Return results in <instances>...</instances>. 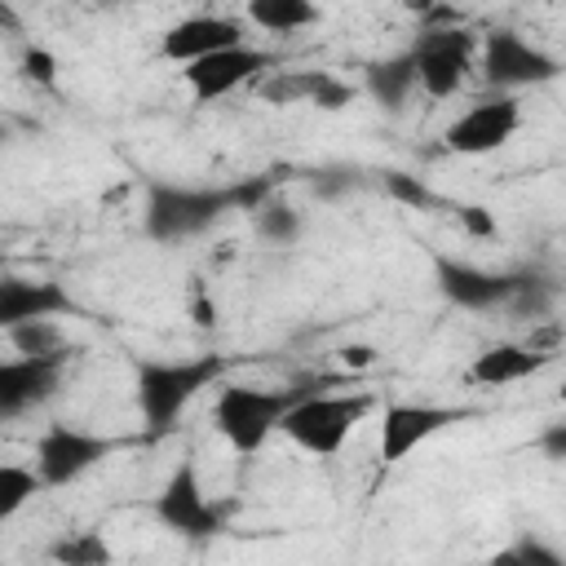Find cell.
I'll list each match as a JSON object with an SVG mask.
<instances>
[{"label":"cell","instance_id":"cell-1","mask_svg":"<svg viewBox=\"0 0 566 566\" xmlns=\"http://www.w3.org/2000/svg\"><path fill=\"white\" fill-rule=\"evenodd\" d=\"M226 358L221 354H199V358H177V363H137V411L150 429V438H164L177 429L181 411L221 380Z\"/></svg>","mask_w":566,"mask_h":566},{"label":"cell","instance_id":"cell-2","mask_svg":"<svg viewBox=\"0 0 566 566\" xmlns=\"http://www.w3.org/2000/svg\"><path fill=\"white\" fill-rule=\"evenodd\" d=\"M234 208V186H181V181H150L142 230L155 243H181L212 230Z\"/></svg>","mask_w":566,"mask_h":566},{"label":"cell","instance_id":"cell-3","mask_svg":"<svg viewBox=\"0 0 566 566\" xmlns=\"http://www.w3.org/2000/svg\"><path fill=\"white\" fill-rule=\"evenodd\" d=\"M310 389H265V385H221L212 402L217 433L239 451L252 455L270 442V433L283 424V416L305 398Z\"/></svg>","mask_w":566,"mask_h":566},{"label":"cell","instance_id":"cell-4","mask_svg":"<svg viewBox=\"0 0 566 566\" xmlns=\"http://www.w3.org/2000/svg\"><path fill=\"white\" fill-rule=\"evenodd\" d=\"M371 394H305L279 429L310 455H336L349 442V433L371 416Z\"/></svg>","mask_w":566,"mask_h":566},{"label":"cell","instance_id":"cell-5","mask_svg":"<svg viewBox=\"0 0 566 566\" xmlns=\"http://www.w3.org/2000/svg\"><path fill=\"white\" fill-rule=\"evenodd\" d=\"M155 517H159L164 531H172V535H181V539H212V535L226 531L230 504L208 500L195 460H181V464L164 478V486H159V495H155Z\"/></svg>","mask_w":566,"mask_h":566},{"label":"cell","instance_id":"cell-6","mask_svg":"<svg viewBox=\"0 0 566 566\" xmlns=\"http://www.w3.org/2000/svg\"><path fill=\"white\" fill-rule=\"evenodd\" d=\"M478 71L482 80L495 88V93H513V88H535V84H548L562 75V62L531 44L526 35L509 31V27H495L482 35V53H478Z\"/></svg>","mask_w":566,"mask_h":566},{"label":"cell","instance_id":"cell-7","mask_svg":"<svg viewBox=\"0 0 566 566\" xmlns=\"http://www.w3.org/2000/svg\"><path fill=\"white\" fill-rule=\"evenodd\" d=\"M411 57H416V75H420V88L429 97H451L464 75L473 71V53H478V35L464 31L460 22H424V31L407 44Z\"/></svg>","mask_w":566,"mask_h":566},{"label":"cell","instance_id":"cell-8","mask_svg":"<svg viewBox=\"0 0 566 566\" xmlns=\"http://www.w3.org/2000/svg\"><path fill=\"white\" fill-rule=\"evenodd\" d=\"M115 447H119V438H106V433L53 420L35 438V473L44 478V486H71L88 469H97Z\"/></svg>","mask_w":566,"mask_h":566},{"label":"cell","instance_id":"cell-9","mask_svg":"<svg viewBox=\"0 0 566 566\" xmlns=\"http://www.w3.org/2000/svg\"><path fill=\"white\" fill-rule=\"evenodd\" d=\"M270 71H274V57H270L265 49L239 44V49H221V53H212V57H203V62L181 66V80H186L195 106H212V102L230 97V93L243 88V84L256 88Z\"/></svg>","mask_w":566,"mask_h":566},{"label":"cell","instance_id":"cell-10","mask_svg":"<svg viewBox=\"0 0 566 566\" xmlns=\"http://www.w3.org/2000/svg\"><path fill=\"white\" fill-rule=\"evenodd\" d=\"M522 128V102L513 93H495L473 102L464 115H455L442 133L451 155H491L500 146L513 142V133Z\"/></svg>","mask_w":566,"mask_h":566},{"label":"cell","instance_id":"cell-11","mask_svg":"<svg viewBox=\"0 0 566 566\" xmlns=\"http://www.w3.org/2000/svg\"><path fill=\"white\" fill-rule=\"evenodd\" d=\"M473 411L464 407H438V402H389L380 416V460L398 464L407 460L420 442L438 438L451 424H464Z\"/></svg>","mask_w":566,"mask_h":566},{"label":"cell","instance_id":"cell-12","mask_svg":"<svg viewBox=\"0 0 566 566\" xmlns=\"http://www.w3.org/2000/svg\"><path fill=\"white\" fill-rule=\"evenodd\" d=\"M433 283L438 292L460 305V310H504L513 287H517V274H504V270H482L473 261H460V256H433Z\"/></svg>","mask_w":566,"mask_h":566},{"label":"cell","instance_id":"cell-13","mask_svg":"<svg viewBox=\"0 0 566 566\" xmlns=\"http://www.w3.org/2000/svg\"><path fill=\"white\" fill-rule=\"evenodd\" d=\"M71 358H75L71 345L57 349V354H40V358H22V354L18 358H4L0 363V420H13L27 407L53 398Z\"/></svg>","mask_w":566,"mask_h":566},{"label":"cell","instance_id":"cell-14","mask_svg":"<svg viewBox=\"0 0 566 566\" xmlns=\"http://www.w3.org/2000/svg\"><path fill=\"white\" fill-rule=\"evenodd\" d=\"M248 44L243 40V22L239 18H226V13H190L181 22H172L164 35H159V53L177 66H190V62H203L221 49H239Z\"/></svg>","mask_w":566,"mask_h":566},{"label":"cell","instance_id":"cell-15","mask_svg":"<svg viewBox=\"0 0 566 566\" xmlns=\"http://www.w3.org/2000/svg\"><path fill=\"white\" fill-rule=\"evenodd\" d=\"M256 97L270 106H318V111H345L354 102V84L336 71H270L256 84Z\"/></svg>","mask_w":566,"mask_h":566},{"label":"cell","instance_id":"cell-16","mask_svg":"<svg viewBox=\"0 0 566 566\" xmlns=\"http://www.w3.org/2000/svg\"><path fill=\"white\" fill-rule=\"evenodd\" d=\"M62 314H84L80 301L53 283V279H22V274H4L0 279V327H22L35 318H62Z\"/></svg>","mask_w":566,"mask_h":566},{"label":"cell","instance_id":"cell-17","mask_svg":"<svg viewBox=\"0 0 566 566\" xmlns=\"http://www.w3.org/2000/svg\"><path fill=\"white\" fill-rule=\"evenodd\" d=\"M553 363V354H539V349H531V345H513V340H504V345H486L473 363H469V380L473 385H517V380H531L535 371H544Z\"/></svg>","mask_w":566,"mask_h":566},{"label":"cell","instance_id":"cell-18","mask_svg":"<svg viewBox=\"0 0 566 566\" xmlns=\"http://www.w3.org/2000/svg\"><path fill=\"white\" fill-rule=\"evenodd\" d=\"M363 88L371 93L376 106H385V111H402L407 97L420 88L411 49H402V53H394V57H376V62H367V71H363Z\"/></svg>","mask_w":566,"mask_h":566},{"label":"cell","instance_id":"cell-19","mask_svg":"<svg viewBox=\"0 0 566 566\" xmlns=\"http://www.w3.org/2000/svg\"><path fill=\"white\" fill-rule=\"evenodd\" d=\"M323 13L318 4L310 0H248V22L270 31V35H292V31H305L314 27Z\"/></svg>","mask_w":566,"mask_h":566},{"label":"cell","instance_id":"cell-20","mask_svg":"<svg viewBox=\"0 0 566 566\" xmlns=\"http://www.w3.org/2000/svg\"><path fill=\"white\" fill-rule=\"evenodd\" d=\"M53 566H115V553L102 531H71L49 544Z\"/></svg>","mask_w":566,"mask_h":566},{"label":"cell","instance_id":"cell-21","mask_svg":"<svg viewBox=\"0 0 566 566\" xmlns=\"http://www.w3.org/2000/svg\"><path fill=\"white\" fill-rule=\"evenodd\" d=\"M35 491H44V478L35 469H27V464H0V522L18 517L35 500Z\"/></svg>","mask_w":566,"mask_h":566},{"label":"cell","instance_id":"cell-22","mask_svg":"<svg viewBox=\"0 0 566 566\" xmlns=\"http://www.w3.org/2000/svg\"><path fill=\"white\" fill-rule=\"evenodd\" d=\"M252 221H256V234H261L265 243H274V248H292V243L301 239V230H305L301 212H296L292 203H283V199H270L265 208H256Z\"/></svg>","mask_w":566,"mask_h":566},{"label":"cell","instance_id":"cell-23","mask_svg":"<svg viewBox=\"0 0 566 566\" xmlns=\"http://www.w3.org/2000/svg\"><path fill=\"white\" fill-rule=\"evenodd\" d=\"M553 301H557V287L544 279V274H531V270H517V287H513V296H509V314H517V318H544L548 310H553Z\"/></svg>","mask_w":566,"mask_h":566},{"label":"cell","instance_id":"cell-24","mask_svg":"<svg viewBox=\"0 0 566 566\" xmlns=\"http://www.w3.org/2000/svg\"><path fill=\"white\" fill-rule=\"evenodd\" d=\"M4 336H9V345H13L22 358H40V354L66 349V336H62L57 318H35V323H22V327H9Z\"/></svg>","mask_w":566,"mask_h":566},{"label":"cell","instance_id":"cell-25","mask_svg":"<svg viewBox=\"0 0 566 566\" xmlns=\"http://www.w3.org/2000/svg\"><path fill=\"white\" fill-rule=\"evenodd\" d=\"M486 566H566V553L526 531V535H517L509 548H500Z\"/></svg>","mask_w":566,"mask_h":566},{"label":"cell","instance_id":"cell-26","mask_svg":"<svg viewBox=\"0 0 566 566\" xmlns=\"http://www.w3.org/2000/svg\"><path fill=\"white\" fill-rule=\"evenodd\" d=\"M385 195L394 199V203H407V208H442V199L420 181V177H411V172H385Z\"/></svg>","mask_w":566,"mask_h":566},{"label":"cell","instance_id":"cell-27","mask_svg":"<svg viewBox=\"0 0 566 566\" xmlns=\"http://www.w3.org/2000/svg\"><path fill=\"white\" fill-rule=\"evenodd\" d=\"M22 75L40 88H53L57 84V57L44 49V44H27L22 49Z\"/></svg>","mask_w":566,"mask_h":566},{"label":"cell","instance_id":"cell-28","mask_svg":"<svg viewBox=\"0 0 566 566\" xmlns=\"http://www.w3.org/2000/svg\"><path fill=\"white\" fill-rule=\"evenodd\" d=\"M455 221H460V230L473 234V239H495V234H500L495 212L482 208V203H460V208H455Z\"/></svg>","mask_w":566,"mask_h":566},{"label":"cell","instance_id":"cell-29","mask_svg":"<svg viewBox=\"0 0 566 566\" xmlns=\"http://www.w3.org/2000/svg\"><path fill=\"white\" fill-rule=\"evenodd\" d=\"M535 447H539V455H544V460L566 464V420L544 424V429H539V438H535Z\"/></svg>","mask_w":566,"mask_h":566},{"label":"cell","instance_id":"cell-30","mask_svg":"<svg viewBox=\"0 0 566 566\" xmlns=\"http://www.w3.org/2000/svg\"><path fill=\"white\" fill-rule=\"evenodd\" d=\"M340 363H345V367H371V363H376V349H371V345H345V349H340Z\"/></svg>","mask_w":566,"mask_h":566},{"label":"cell","instance_id":"cell-31","mask_svg":"<svg viewBox=\"0 0 566 566\" xmlns=\"http://www.w3.org/2000/svg\"><path fill=\"white\" fill-rule=\"evenodd\" d=\"M195 323H199V327H212V323H217V305L203 296V287L195 292Z\"/></svg>","mask_w":566,"mask_h":566},{"label":"cell","instance_id":"cell-32","mask_svg":"<svg viewBox=\"0 0 566 566\" xmlns=\"http://www.w3.org/2000/svg\"><path fill=\"white\" fill-rule=\"evenodd\" d=\"M557 398H562V402H566V385H562V389H557Z\"/></svg>","mask_w":566,"mask_h":566},{"label":"cell","instance_id":"cell-33","mask_svg":"<svg viewBox=\"0 0 566 566\" xmlns=\"http://www.w3.org/2000/svg\"><path fill=\"white\" fill-rule=\"evenodd\" d=\"M482 566H486V562H482Z\"/></svg>","mask_w":566,"mask_h":566}]
</instances>
